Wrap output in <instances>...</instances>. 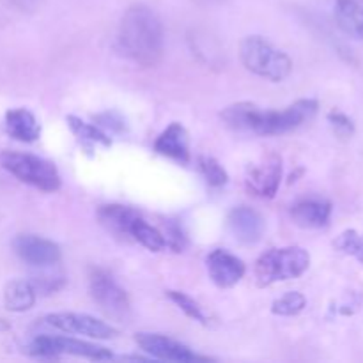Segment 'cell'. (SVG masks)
Instances as JSON below:
<instances>
[{
    "label": "cell",
    "instance_id": "cell-1",
    "mask_svg": "<svg viewBox=\"0 0 363 363\" xmlns=\"http://www.w3.org/2000/svg\"><path fill=\"white\" fill-rule=\"evenodd\" d=\"M318 108L319 103L315 99H298L284 110H259L252 103H236L223 110L222 121L234 131L272 137L303 126L318 113Z\"/></svg>",
    "mask_w": 363,
    "mask_h": 363
},
{
    "label": "cell",
    "instance_id": "cell-2",
    "mask_svg": "<svg viewBox=\"0 0 363 363\" xmlns=\"http://www.w3.org/2000/svg\"><path fill=\"white\" fill-rule=\"evenodd\" d=\"M117 45L138 66H158L165 52V28L158 14L142 4L131 6L121 20Z\"/></svg>",
    "mask_w": 363,
    "mask_h": 363
},
{
    "label": "cell",
    "instance_id": "cell-3",
    "mask_svg": "<svg viewBox=\"0 0 363 363\" xmlns=\"http://www.w3.org/2000/svg\"><path fill=\"white\" fill-rule=\"evenodd\" d=\"M311 266V255L301 247L273 248L255 262V280L261 287L298 279Z\"/></svg>",
    "mask_w": 363,
    "mask_h": 363
},
{
    "label": "cell",
    "instance_id": "cell-4",
    "mask_svg": "<svg viewBox=\"0 0 363 363\" xmlns=\"http://www.w3.org/2000/svg\"><path fill=\"white\" fill-rule=\"evenodd\" d=\"M241 60L250 73L269 82H282L293 71V60L261 35H248L241 43Z\"/></svg>",
    "mask_w": 363,
    "mask_h": 363
},
{
    "label": "cell",
    "instance_id": "cell-5",
    "mask_svg": "<svg viewBox=\"0 0 363 363\" xmlns=\"http://www.w3.org/2000/svg\"><path fill=\"white\" fill-rule=\"evenodd\" d=\"M0 163L21 183L30 184L43 191H55L60 188V174L52 162L27 152L4 151Z\"/></svg>",
    "mask_w": 363,
    "mask_h": 363
},
{
    "label": "cell",
    "instance_id": "cell-6",
    "mask_svg": "<svg viewBox=\"0 0 363 363\" xmlns=\"http://www.w3.org/2000/svg\"><path fill=\"white\" fill-rule=\"evenodd\" d=\"M89 291H91L92 300L108 318L117 319V321L128 319L131 312L130 298L108 272L92 269L89 277Z\"/></svg>",
    "mask_w": 363,
    "mask_h": 363
},
{
    "label": "cell",
    "instance_id": "cell-7",
    "mask_svg": "<svg viewBox=\"0 0 363 363\" xmlns=\"http://www.w3.org/2000/svg\"><path fill=\"white\" fill-rule=\"evenodd\" d=\"M28 351L34 357H64V354H71V357L89 358V360H110L112 353L105 347H99L96 344L84 342V340L71 339V337H50L41 335L38 339L32 340L28 346Z\"/></svg>",
    "mask_w": 363,
    "mask_h": 363
},
{
    "label": "cell",
    "instance_id": "cell-8",
    "mask_svg": "<svg viewBox=\"0 0 363 363\" xmlns=\"http://www.w3.org/2000/svg\"><path fill=\"white\" fill-rule=\"evenodd\" d=\"M137 344L142 351L151 354L152 358L167 362H179V363H194V362H208V358L199 357L197 353L190 350L184 344L170 339V337L158 335V333H137L135 337Z\"/></svg>",
    "mask_w": 363,
    "mask_h": 363
},
{
    "label": "cell",
    "instance_id": "cell-9",
    "mask_svg": "<svg viewBox=\"0 0 363 363\" xmlns=\"http://www.w3.org/2000/svg\"><path fill=\"white\" fill-rule=\"evenodd\" d=\"M46 323L53 328L66 333L91 337V339H112L117 335V330L106 323L87 314H74V312H60L46 318Z\"/></svg>",
    "mask_w": 363,
    "mask_h": 363
},
{
    "label": "cell",
    "instance_id": "cell-10",
    "mask_svg": "<svg viewBox=\"0 0 363 363\" xmlns=\"http://www.w3.org/2000/svg\"><path fill=\"white\" fill-rule=\"evenodd\" d=\"M13 247L21 261L38 266V268L53 266L60 261V248L53 241L45 240V238L23 234L14 240Z\"/></svg>",
    "mask_w": 363,
    "mask_h": 363
},
{
    "label": "cell",
    "instance_id": "cell-11",
    "mask_svg": "<svg viewBox=\"0 0 363 363\" xmlns=\"http://www.w3.org/2000/svg\"><path fill=\"white\" fill-rule=\"evenodd\" d=\"M282 181V162L277 156H269L268 160L255 165L247 174V188L254 195L261 199H273L279 191Z\"/></svg>",
    "mask_w": 363,
    "mask_h": 363
},
{
    "label": "cell",
    "instance_id": "cell-12",
    "mask_svg": "<svg viewBox=\"0 0 363 363\" xmlns=\"http://www.w3.org/2000/svg\"><path fill=\"white\" fill-rule=\"evenodd\" d=\"M206 264H208L209 279L222 289H229V287L236 286L245 277V272H247L241 259L229 254L227 250H220V248L213 250L208 255Z\"/></svg>",
    "mask_w": 363,
    "mask_h": 363
},
{
    "label": "cell",
    "instance_id": "cell-13",
    "mask_svg": "<svg viewBox=\"0 0 363 363\" xmlns=\"http://www.w3.org/2000/svg\"><path fill=\"white\" fill-rule=\"evenodd\" d=\"M227 222H229V229L234 234V238L243 245H254L261 241L266 229V222L261 213L248 208V206L234 208L229 213Z\"/></svg>",
    "mask_w": 363,
    "mask_h": 363
},
{
    "label": "cell",
    "instance_id": "cell-14",
    "mask_svg": "<svg viewBox=\"0 0 363 363\" xmlns=\"http://www.w3.org/2000/svg\"><path fill=\"white\" fill-rule=\"evenodd\" d=\"M155 151L179 163H190V138L186 128L181 123L169 124L156 138Z\"/></svg>",
    "mask_w": 363,
    "mask_h": 363
},
{
    "label": "cell",
    "instance_id": "cell-15",
    "mask_svg": "<svg viewBox=\"0 0 363 363\" xmlns=\"http://www.w3.org/2000/svg\"><path fill=\"white\" fill-rule=\"evenodd\" d=\"M291 218L303 229H323L332 218V204L323 199H303L291 208Z\"/></svg>",
    "mask_w": 363,
    "mask_h": 363
},
{
    "label": "cell",
    "instance_id": "cell-16",
    "mask_svg": "<svg viewBox=\"0 0 363 363\" xmlns=\"http://www.w3.org/2000/svg\"><path fill=\"white\" fill-rule=\"evenodd\" d=\"M6 131L14 140L30 144L41 135V126L32 112L25 108H13L6 113Z\"/></svg>",
    "mask_w": 363,
    "mask_h": 363
},
{
    "label": "cell",
    "instance_id": "cell-17",
    "mask_svg": "<svg viewBox=\"0 0 363 363\" xmlns=\"http://www.w3.org/2000/svg\"><path fill=\"white\" fill-rule=\"evenodd\" d=\"M335 20L344 34L363 39V0H337Z\"/></svg>",
    "mask_w": 363,
    "mask_h": 363
},
{
    "label": "cell",
    "instance_id": "cell-18",
    "mask_svg": "<svg viewBox=\"0 0 363 363\" xmlns=\"http://www.w3.org/2000/svg\"><path fill=\"white\" fill-rule=\"evenodd\" d=\"M138 211L133 208L121 204H110L103 206L98 211V218L103 225L112 233L121 234V236H130V227L135 220L138 218Z\"/></svg>",
    "mask_w": 363,
    "mask_h": 363
},
{
    "label": "cell",
    "instance_id": "cell-19",
    "mask_svg": "<svg viewBox=\"0 0 363 363\" xmlns=\"http://www.w3.org/2000/svg\"><path fill=\"white\" fill-rule=\"evenodd\" d=\"M4 303L11 312L30 311L35 303V289L27 280H11L4 291Z\"/></svg>",
    "mask_w": 363,
    "mask_h": 363
},
{
    "label": "cell",
    "instance_id": "cell-20",
    "mask_svg": "<svg viewBox=\"0 0 363 363\" xmlns=\"http://www.w3.org/2000/svg\"><path fill=\"white\" fill-rule=\"evenodd\" d=\"M130 236L133 238L135 241H138L142 247H145L147 250H151V252H162L163 248L167 247L165 236H163L162 230H158L156 227L149 225V223L145 222V220H142L140 216H138V218L131 223Z\"/></svg>",
    "mask_w": 363,
    "mask_h": 363
},
{
    "label": "cell",
    "instance_id": "cell-21",
    "mask_svg": "<svg viewBox=\"0 0 363 363\" xmlns=\"http://www.w3.org/2000/svg\"><path fill=\"white\" fill-rule=\"evenodd\" d=\"M66 121L67 124H69L71 131H73L82 142H89V144H101L105 145V147H108L110 145V138L106 137L99 128H96L94 124L85 123V121L78 119V117L74 116H69Z\"/></svg>",
    "mask_w": 363,
    "mask_h": 363
},
{
    "label": "cell",
    "instance_id": "cell-22",
    "mask_svg": "<svg viewBox=\"0 0 363 363\" xmlns=\"http://www.w3.org/2000/svg\"><path fill=\"white\" fill-rule=\"evenodd\" d=\"M305 307H307V298L298 291H291V293L284 294L279 300L273 301L272 312L275 315H282V318H293V315L303 312Z\"/></svg>",
    "mask_w": 363,
    "mask_h": 363
},
{
    "label": "cell",
    "instance_id": "cell-23",
    "mask_svg": "<svg viewBox=\"0 0 363 363\" xmlns=\"http://www.w3.org/2000/svg\"><path fill=\"white\" fill-rule=\"evenodd\" d=\"M199 169H201L206 183L213 188L223 186V184H227V181H229L227 170L223 169L215 158H211V156H201V158H199Z\"/></svg>",
    "mask_w": 363,
    "mask_h": 363
},
{
    "label": "cell",
    "instance_id": "cell-24",
    "mask_svg": "<svg viewBox=\"0 0 363 363\" xmlns=\"http://www.w3.org/2000/svg\"><path fill=\"white\" fill-rule=\"evenodd\" d=\"M335 248L346 255H353L363 262V234L357 230H344L335 240Z\"/></svg>",
    "mask_w": 363,
    "mask_h": 363
},
{
    "label": "cell",
    "instance_id": "cell-25",
    "mask_svg": "<svg viewBox=\"0 0 363 363\" xmlns=\"http://www.w3.org/2000/svg\"><path fill=\"white\" fill-rule=\"evenodd\" d=\"M167 294H169L170 300H172L174 303H176L177 307L188 315V318L201 323V325H208V318H206V314L202 312V308L199 307V303L194 300V298L186 296L184 293H179V291H169Z\"/></svg>",
    "mask_w": 363,
    "mask_h": 363
},
{
    "label": "cell",
    "instance_id": "cell-26",
    "mask_svg": "<svg viewBox=\"0 0 363 363\" xmlns=\"http://www.w3.org/2000/svg\"><path fill=\"white\" fill-rule=\"evenodd\" d=\"M328 121L330 126L335 131V135H339L340 138H350L354 135V123L346 116V113L333 110L328 116Z\"/></svg>",
    "mask_w": 363,
    "mask_h": 363
},
{
    "label": "cell",
    "instance_id": "cell-27",
    "mask_svg": "<svg viewBox=\"0 0 363 363\" xmlns=\"http://www.w3.org/2000/svg\"><path fill=\"white\" fill-rule=\"evenodd\" d=\"M163 236H165L167 247L172 248L174 252H183L184 247H186V236H184L183 230L176 223H169L167 234H163Z\"/></svg>",
    "mask_w": 363,
    "mask_h": 363
},
{
    "label": "cell",
    "instance_id": "cell-28",
    "mask_svg": "<svg viewBox=\"0 0 363 363\" xmlns=\"http://www.w3.org/2000/svg\"><path fill=\"white\" fill-rule=\"evenodd\" d=\"M113 116H116V113H105V116H99L98 119H101L103 121V124H105V126H108V128H112V130H123L124 128V123H123V119H113Z\"/></svg>",
    "mask_w": 363,
    "mask_h": 363
}]
</instances>
